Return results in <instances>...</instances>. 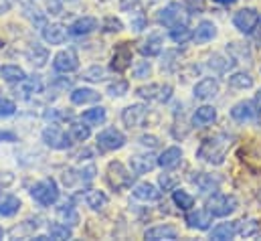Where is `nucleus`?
<instances>
[{"instance_id":"1","label":"nucleus","mask_w":261,"mask_h":241,"mask_svg":"<svg viewBox=\"0 0 261 241\" xmlns=\"http://www.w3.org/2000/svg\"><path fill=\"white\" fill-rule=\"evenodd\" d=\"M231 146V138L229 136H215V138H208L200 144L196 156L200 160H206L211 164H221L225 160V152L227 148Z\"/></svg>"},{"instance_id":"2","label":"nucleus","mask_w":261,"mask_h":241,"mask_svg":"<svg viewBox=\"0 0 261 241\" xmlns=\"http://www.w3.org/2000/svg\"><path fill=\"white\" fill-rule=\"evenodd\" d=\"M31 197L43 205V207H51L59 201V186L53 179H45V181L37 182L31 186Z\"/></svg>"},{"instance_id":"3","label":"nucleus","mask_w":261,"mask_h":241,"mask_svg":"<svg viewBox=\"0 0 261 241\" xmlns=\"http://www.w3.org/2000/svg\"><path fill=\"white\" fill-rule=\"evenodd\" d=\"M158 22L164 27H178V25H187L189 20V12L185 10V6L180 2H170L166 8H162L158 12Z\"/></svg>"},{"instance_id":"4","label":"nucleus","mask_w":261,"mask_h":241,"mask_svg":"<svg viewBox=\"0 0 261 241\" xmlns=\"http://www.w3.org/2000/svg\"><path fill=\"white\" fill-rule=\"evenodd\" d=\"M208 211L213 213V217H227L231 213L237 211L239 207V201L233 197V195H215L208 203H206Z\"/></svg>"},{"instance_id":"5","label":"nucleus","mask_w":261,"mask_h":241,"mask_svg":"<svg viewBox=\"0 0 261 241\" xmlns=\"http://www.w3.org/2000/svg\"><path fill=\"white\" fill-rule=\"evenodd\" d=\"M259 22V12L255 8H241L233 14V25L243 35H251Z\"/></svg>"},{"instance_id":"6","label":"nucleus","mask_w":261,"mask_h":241,"mask_svg":"<svg viewBox=\"0 0 261 241\" xmlns=\"http://www.w3.org/2000/svg\"><path fill=\"white\" fill-rule=\"evenodd\" d=\"M108 181L116 190H120V188H126L132 184V175L122 162L114 160L108 164Z\"/></svg>"},{"instance_id":"7","label":"nucleus","mask_w":261,"mask_h":241,"mask_svg":"<svg viewBox=\"0 0 261 241\" xmlns=\"http://www.w3.org/2000/svg\"><path fill=\"white\" fill-rule=\"evenodd\" d=\"M97 144L103 150H120L126 144V136L116 128H106L103 132L97 134Z\"/></svg>"},{"instance_id":"8","label":"nucleus","mask_w":261,"mask_h":241,"mask_svg":"<svg viewBox=\"0 0 261 241\" xmlns=\"http://www.w3.org/2000/svg\"><path fill=\"white\" fill-rule=\"evenodd\" d=\"M43 142L49 148H53V150H67L71 146L69 136H67L61 128H57V126H47L43 130Z\"/></svg>"},{"instance_id":"9","label":"nucleus","mask_w":261,"mask_h":241,"mask_svg":"<svg viewBox=\"0 0 261 241\" xmlns=\"http://www.w3.org/2000/svg\"><path fill=\"white\" fill-rule=\"evenodd\" d=\"M53 67H55V71H59V73H73V71H77V67H79V57H77V53H75L73 49H63V51H59V53L55 55Z\"/></svg>"},{"instance_id":"10","label":"nucleus","mask_w":261,"mask_h":241,"mask_svg":"<svg viewBox=\"0 0 261 241\" xmlns=\"http://www.w3.org/2000/svg\"><path fill=\"white\" fill-rule=\"evenodd\" d=\"M138 95L140 98H146V100H154V102H168L170 95H172V87L170 85H148V87H140L138 89Z\"/></svg>"},{"instance_id":"11","label":"nucleus","mask_w":261,"mask_h":241,"mask_svg":"<svg viewBox=\"0 0 261 241\" xmlns=\"http://www.w3.org/2000/svg\"><path fill=\"white\" fill-rule=\"evenodd\" d=\"M146 114H148L146 106L134 104V106H128V108L122 112V122H124V126H128V128H138V126H142Z\"/></svg>"},{"instance_id":"12","label":"nucleus","mask_w":261,"mask_h":241,"mask_svg":"<svg viewBox=\"0 0 261 241\" xmlns=\"http://www.w3.org/2000/svg\"><path fill=\"white\" fill-rule=\"evenodd\" d=\"M213 223V213L211 211H202V209H196V211H191L187 215V225L191 229H198V231H204L208 229Z\"/></svg>"},{"instance_id":"13","label":"nucleus","mask_w":261,"mask_h":241,"mask_svg":"<svg viewBox=\"0 0 261 241\" xmlns=\"http://www.w3.org/2000/svg\"><path fill=\"white\" fill-rule=\"evenodd\" d=\"M132 65V49L128 47V43H120L116 47V53H114V59H112V69L122 73L126 71Z\"/></svg>"},{"instance_id":"14","label":"nucleus","mask_w":261,"mask_h":241,"mask_svg":"<svg viewBox=\"0 0 261 241\" xmlns=\"http://www.w3.org/2000/svg\"><path fill=\"white\" fill-rule=\"evenodd\" d=\"M148 241H174L178 239V231L172 225H156L144 233Z\"/></svg>"},{"instance_id":"15","label":"nucleus","mask_w":261,"mask_h":241,"mask_svg":"<svg viewBox=\"0 0 261 241\" xmlns=\"http://www.w3.org/2000/svg\"><path fill=\"white\" fill-rule=\"evenodd\" d=\"M217 93H219V81L213 77H204L195 85L196 100H213Z\"/></svg>"},{"instance_id":"16","label":"nucleus","mask_w":261,"mask_h":241,"mask_svg":"<svg viewBox=\"0 0 261 241\" xmlns=\"http://www.w3.org/2000/svg\"><path fill=\"white\" fill-rule=\"evenodd\" d=\"M97 18H93V16H81V18H77L71 27H69V33L73 35V37H83V35H89V33H93L95 29H97Z\"/></svg>"},{"instance_id":"17","label":"nucleus","mask_w":261,"mask_h":241,"mask_svg":"<svg viewBox=\"0 0 261 241\" xmlns=\"http://www.w3.org/2000/svg\"><path fill=\"white\" fill-rule=\"evenodd\" d=\"M43 39H45V43H49V45H61L67 39L65 27L59 25V22L47 25V27L43 29Z\"/></svg>"},{"instance_id":"18","label":"nucleus","mask_w":261,"mask_h":241,"mask_svg":"<svg viewBox=\"0 0 261 241\" xmlns=\"http://www.w3.org/2000/svg\"><path fill=\"white\" fill-rule=\"evenodd\" d=\"M255 116H257V110H255V106L251 102H239L231 110V118L237 122H249L253 120Z\"/></svg>"},{"instance_id":"19","label":"nucleus","mask_w":261,"mask_h":241,"mask_svg":"<svg viewBox=\"0 0 261 241\" xmlns=\"http://www.w3.org/2000/svg\"><path fill=\"white\" fill-rule=\"evenodd\" d=\"M237 233H239V221H235V223H219L211 231V239L227 241V239H233Z\"/></svg>"},{"instance_id":"20","label":"nucleus","mask_w":261,"mask_h":241,"mask_svg":"<svg viewBox=\"0 0 261 241\" xmlns=\"http://www.w3.org/2000/svg\"><path fill=\"white\" fill-rule=\"evenodd\" d=\"M71 102L75 106L95 104V102H99V93L95 89H89V87H77V89L71 91Z\"/></svg>"},{"instance_id":"21","label":"nucleus","mask_w":261,"mask_h":241,"mask_svg":"<svg viewBox=\"0 0 261 241\" xmlns=\"http://www.w3.org/2000/svg\"><path fill=\"white\" fill-rule=\"evenodd\" d=\"M215 37H217V27L211 20H202L196 27V33L193 35V41H195L196 45H204V43L213 41Z\"/></svg>"},{"instance_id":"22","label":"nucleus","mask_w":261,"mask_h":241,"mask_svg":"<svg viewBox=\"0 0 261 241\" xmlns=\"http://www.w3.org/2000/svg\"><path fill=\"white\" fill-rule=\"evenodd\" d=\"M180 160H182V150H180L178 146H170V148H166V150L160 154L158 164H160L162 168H174V166L180 164Z\"/></svg>"},{"instance_id":"23","label":"nucleus","mask_w":261,"mask_h":241,"mask_svg":"<svg viewBox=\"0 0 261 241\" xmlns=\"http://www.w3.org/2000/svg\"><path fill=\"white\" fill-rule=\"evenodd\" d=\"M162 45H164L162 35H160V33H152V35H150V37H148V39L142 43L140 51H142L144 55H148V57H156V55H160Z\"/></svg>"},{"instance_id":"24","label":"nucleus","mask_w":261,"mask_h":241,"mask_svg":"<svg viewBox=\"0 0 261 241\" xmlns=\"http://www.w3.org/2000/svg\"><path fill=\"white\" fill-rule=\"evenodd\" d=\"M132 192H134V197L140 199V201H156V199H160V190H158L154 184H150V182H140V184H136V186L132 188Z\"/></svg>"},{"instance_id":"25","label":"nucleus","mask_w":261,"mask_h":241,"mask_svg":"<svg viewBox=\"0 0 261 241\" xmlns=\"http://www.w3.org/2000/svg\"><path fill=\"white\" fill-rule=\"evenodd\" d=\"M108 195L103 192V190H97V188H93V190H87L85 192V203H87V207H91L93 211H101V209H106L108 207Z\"/></svg>"},{"instance_id":"26","label":"nucleus","mask_w":261,"mask_h":241,"mask_svg":"<svg viewBox=\"0 0 261 241\" xmlns=\"http://www.w3.org/2000/svg\"><path fill=\"white\" fill-rule=\"evenodd\" d=\"M20 209V199L14 195H2L0 197V215L2 217H12Z\"/></svg>"},{"instance_id":"27","label":"nucleus","mask_w":261,"mask_h":241,"mask_svg":"<svg viewBox=\"0 0 261 241\" xmlns=\"http://www.w3.org/2000/svg\"><path fill=\"white\" fill-rule=\"evenodd\" d=\"M130 166L136 175H144L148 171H152L156 166V160L152 156H140V154H134L130 156Z\"/></svg>"},{"instance_id":"28","label":"nucleus","mask_w":261,"mask_h":241,"mask_svg":"<svg viewBox=\"0 0 261 241\" xmlns=\"http://www.w3.org/2000/svg\"><path fill=\"white\" fill-rule=\"evenodd\" d=\"M0 77H2L4 81H8V83H20V81L27 77V73H24V69L18 67V65H2V67H0Z\"/></svg>"},{"instance_id":"29","label":"nucleus","mask_w":261,"mask_h":241,"mask_svg":"<svg viewBox=\"0 0 261 241\" xmlns=\"http://www.w3.org/2000/svg\"><path fill=\"white\" fill-rule=\"evenodd\" d=\"M215 118H217V110L213 106H202V108H198L195 112L193 124L195 126H206V124L215 122Z\"/></svg>"},{"instance_id":"30","label":"nucleus","mask_w":261,"mask_h":241,"mask_svg":"<svg viewBox=\"0 0 261 241\" xmlns=\"http://www.w3.org/2000/svg\"><path fill=\"white\" fill-rule=\"evenodd\" d=\"M195 182H196V186L200 188V192H213V190H217V188H219L221 179H217V177H213V175L198 173V177L195 179Z\"/></svg>"},{"instance_id":"31","label":"nucleus","mask_w":261,"mask_h":241,"mask_svg":"<svg viewBox=\"0 0 261 241\" xmlns=\"http://www.w3.org/2000/svg\"><path fill=\"white\" fill-rule=\"evenodd\" d=\"M108 118V114H106V108H101V106H97V108H91V110H85L83 114H81V120L87 122V124H91V126H97V124H103Z\"/></svg>"},{"instance_id":"32","label":"nucleus","mask_w":261,"mask_h":241,"mask_svg":"<svg viewBox=\"0 0 261 241\" xmlns=\"http://www.w3.org/2000/svg\"><path fill=\"white\" fill-rule=\"evenodd\" d=\"M29 61H31L33 65H37V67H43V65L49 61V51H47V47H43V45H33V47L29 49Z\"/></svg>"},{"instance_id":"33","label":"nucleus","mask_w":261,"mask_h":241,"mask_svg":"<svg viewBox=\"0 0 261 241\" xmlns=\"http://www.w3.org/2000/svg\"><path fill=\"white\" fill-rule=\"evenodd\" d=\"M229 85L235 89H249V87H253V77L249 73L239 71V73H233L229 77Z\"/></svg>"},{"instance_id":"34","label":"nucleus","mask_w":261,"mask_h":241,"mask_svg":"<svg viewBox=\"0 0 261 241\" xmlns=\"http://www.w3.org/2000/svg\"><path fill=\"white\" fill-rule=\"evenodd\" d=\"M172 201H174V205H176L178 209H182V211H191L193 205H195V199H193L187 190H178V188H174Z\"/></svg>"},{"instance_id":"35","label":"nucleus","mask_w":261,"mask_h":241,"mask_svg":"<svg viewBox=\"0 0 261 241\" xmlns=\"http://www.w3.org/2000/svg\"><path fill=\"white\" fill-rule=\"evenodd\" d=\"M227 51H229V55L235 61L251 59V51H249V47L243 45V43H231V45H227Z\"/></svg>"},{"instance_id":"36","label":"nucleus","mask_w":261,"mask_h":241,"mask_svg":"<svg viewBox=\"0 0 261 241\" xmlns=\"http://www.w3.org/2000/svg\"><path fill=\"white\" fill-rule=\"evenodd\" d=\"M170 39H172L174 43H178V45H185L187 41L193 39V33H191V29H189L187 25H178V27H172Z\"/></svg>"},{"instance_id":"37","label":"nucleus","mask_w":261,"mask_h":241,"mask_svg":"<svg viewBox=\"0 0 261 241\" xmlns=\"http://www.w3.org/2000/svg\"><path fill=\"white\" fill-rule=\"evenodd\" d=\"M20 83H22V95H24V98H29L31 93H39V91H41V87H43V83H41V77H39V75L24 77Z\"/></svg>"},{"instance_id":"38","label":"nucleus","mask_w":261,"mask_h":241,"mask_svg":"<svg viewBox=\"0 0 261 241\" xmlns=\"http://www.w3.org/2000/svg\"><path fill=\"white\" fill-rule=\"evenodd\" d=\"M69 130H71V136H73L77 142H85V140L91 136V130H89L87 122H85V124H83V122H73Z\"/></svg>"},{"instance_id":"39","label":"nucleus","mask_w":261,"mask_h":241,"mask_svg":"<svg viewBox=\"0 0 261 241\" xmlns=\"http://www.w3.org/2000/svg\"><path fill=\"white\" fill-rule=\"evenodd\" d=\"M71 229L63 223H49V237L51 239H71Z\"/></svg>"},{"instance_id":"40","label":"nucleus","mask_w":261,"mask_h":241,"mask_svg":"<svg viewBox=\"0 0 261 241\" xmlns=\"http://www.w3.org/2000/svg\"><path fill=\"white\" fill-rule=\"evenodd\" d=\"M83 79H85V81H93V83L103 81V79H106V69L99 67V65H93V67H89V69L83 71Z\"/></svg>"},{"instance_id":"41","label":"nucleus","mask_w":261,"mask_h":241,"mask_svg":"<svg viewBox=\"0 0 261 241\" xmlns=\"http://www.w3.org/2000/svg\"><path fill=\"white\" fill-rule=\"evenodd\" d=\"M128 89H130V85H128V81H124V79L114 81V83L108 85V93H110L112 98H122V95L128 93Z\"/></svg>"},{"instance_id":"42","label":"nucleus","mask_w":261,"mask_h":241,"mask_svg":"<svg viewBox=\"0 0 261 241\" xmlns=\"http://www.w3.org/2000/svg\"><path fill=\"white\" fill-rule=\"evenodd\" d=\"M208 67H211V69H215L217 73H225V71L231 67V61L223 59L221 55H213V57L208 59Z\"/></svg>"},{"instance_id":"43","label":"nucleus","mask_w":261,"mask_h":241,"mask_svg":"<svg viewBox=\"0 0 261 241\" xmlns=\"http://www.w3.org/2000/svg\"><path fill=\"white\" fill-rule=\"evenodd\" d=\"M150 71H152V67H150L148 61H138V63L134 65V77H136V79H146V77L150 75Z\"/></svg>"},{"instance_id":"44","label":"nucleus","mask_w":261,"mask_h":241,"mask_svg":"<svg viewBox=\"0 0 261 241\" xmlns=\"http://www.w3.org/2000/svg\"><path fill=\"white\" fill-rule=\"evenodd\" d=\"M14 112H16L14 102H10L6 98H0V118H10Z\"/></svg>"},{"instance_id":"45","label":"nucleus","mask_w":261,"mask_h":241,"mask_svg":"<svg viewBox=\"0 0 261 241\" xmlns=\"http://www.w3.org/2000/svg\"><path fill=\"white\" fill-rule=\"evenodd\" d=\"M103 27H106V31H110V33H118V31H122V29H124V25H122V20H118V18H114V16H110V18H106V22H103Z\"/></svg>"},{"instance_id":"46","label":"nucleus","mask_w":261,"mask_h":241,"mask_svg":"<svg viewBox=\"0 0 261 241\" xmlns=\"http://www.w3.org/2000/svg\"><path fill=\"white\" fill-rule=\"evenodd\" d=\"M176 182H178V179L172 177V175H162V177H160V186H162L164 190H174Z\"/></svg>"},{"instance_id":"47","label":"nucleus","mask_w":261,"mask_h":241,"mask_svg":"<svg viewBox=\"0 0 261 241\" xmlns=\"http://www.w3.org/2000/svg\"><path fill=\"white\" fill-rule=\"evenodd\" d=\"M140 142H142V146H150V148H156L158 146V138L156 136H142Z\"/></svg>"},{"instance_id":"48","label":"nucleus","mask_w":261,"mask_h":241,"mask_svg":"<svg viewBox=\"0 0 261 241\" xmlns=\"http://www.w3.org/2000/svg\"><path fill=\"white\" fill-rule=\"evenodd\" d=\"M138 4V0H120V8L122 10H132Z\"/></svg>"},{"instance_id":"49","label":"nucleus","mask_w":261,"mask_h":241,"mask_svg":"<svg viewBox=\"0 0 261 241\" xmlns=\"http://www.w3.org/2000/svg\"><path fill=\"white\" fill-rule=\"evenodd\" d=\"M12 4H14V0H0V14L2 12H8L12 8Z\"/></svg>"},{"instance_id":"50","label":"nucleus","mask_w":261,"mask_h":241,"mask_svg":"<svg viewBox=\"0 0 261 241\" xmlns=\"http://www.w3.org/2000/svg\"><path fill=\"white\" fill-rule=\"evenodd\" d=\"M0 140H8V142H14V134H10V132H0Z\"/></svg>"},{"instance_id":"51","label":"nucleus","mask_w":261,"mask_h":241,"mask_svg":"<svg viewBox=\"0 0 261 241\" xmlns=\"http://www.w3.org/2000/svg\"><path fill=\"white\" fill-rule=\"evenodd\" d=\"M255 104H257V108L261 110V89L257 91V95H255Z\"/></svg>"},{"instance_id":"52","label":"nucleus","mask_w":261,"mask_h":241,"mask_svg":"<svg viewBox=\"0 0 261 241\" xmlns=\"http://www.w3.org/2000/svg\"><path fill=\"white\" fill-rule=\"evenodd\" d=\"M215 2H219V4H235L237 0H215Z\"/></svg>"},{"instance_id":"53","label":"nucleus","mask_w":261,"mask_h":241,"mask_svg":"<svg viewBox=\"0 0 261 241\" xmlns=\"http://www.w3.org/2000/svg\"><path fill=\"white\" fill-rule=\"evenodd\" d=\"M2 237H4V229L0 227V239H2Z\"/></svg>"},{"instance_id":"54","label":"nucleus","mask_w":261,"mask_h":241,"mask_svg":"<svg viewBox=\"0 0 261 241\" xmlns=\"http://www.w3.org/2000/svg\"><path fill=\"white\" fill-rule=\"evenodd\" d=\"M154 2H156V0H148V4H154Z\"/></svg>"}]
</instances>
